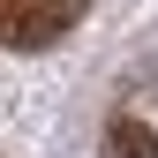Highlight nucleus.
<instances>
[{
	"mask_svg": "<svg viewBox=\"0 0 158 158\" xmlns=\"http://www.w3.org/2000/svg\"><path fill=\"white\" fill-rule=\"evenodd\" d=\"M106 158H158V128H143L135 113L106 121Z\"/></svg>",
	"mask_w": 158,
	"mask_h": 158,
	"instance_id": "obj_2",
	"label": "nucleus"
},
{
	"mask_svg": "<svg viewBox=\"0 0 158 158\" xmlns=\"http://www.w3.org/2000/svg\"><path fill=\"white\" fill-rule=\"evenodd\" d=\"M90 0H0V38L15 53H38V45H60V38L83 23Z\"/></svg>",
	"mask_w": 158,
	"mask_h": 158,
	"instance_id": "obj_1",
	"label": "nucleus"
}]
</instances>
